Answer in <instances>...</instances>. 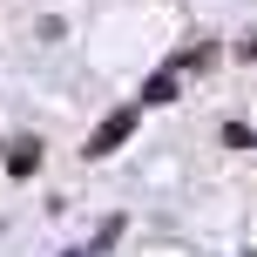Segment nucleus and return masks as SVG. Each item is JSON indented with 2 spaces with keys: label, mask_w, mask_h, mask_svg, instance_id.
Instances as JSON below:
<instances>
[{
  "label": "nucleus",
  "mask_w": 257,
  "mask_h": 257,
  "mask_svg": "<svg viewBox=\"0 0 257 257\" xmlns=\"http://www.w3.org/2000/svg\"><path fill=\"white\" fill-rule=\"evenodd\" d=\"M128 136H136V108H115V115H108V122L88 136V149H81V156H95V163H102V156H115Z\"/></svg>",
  "instance_id": "1"
},
{
  "label": "nucleus",
  "mask_w": 257,
  "mask_h": 257,
  "mask_svg": "<svg viewBox=\"0 0 257 257\" xmlns=\"http://www.w3.org/2000/svg\"><path fill=\"white\" fill-rule=\"evenodd\" d=\"M244 257H257V250H244Z\"/></svg>",
  "instance_id": "4"
},
{
  "label": "nucleus",
  "mask_w": 257,
  "mask_h": 257,
  "mask_svg": "<svg viewBox=\"0 0 257 257\" xmlns=\"http://www.w3.org/2000/svg\"><path fill=\"white\" fill-rule=\"evenodd\" d=\"M7 169H14V176H34V169H41V142L34 136H14L7 142Z\"/></svg>",
  "instance_id": "2"
},
{
  "label": "nucleus",
  "mask_w": 257,
  "mask_h": 257,
  "mask_svg": "<svg viewBox=\"0 0 257 257\" xmlns=\"http://www.w3.org/2000/svg\"><path fill=\"white\" fill-rule=\"evenodd\" d=\"M142 102H149V108L176 102V68H156V75H149V88H142Z\"/></svg>",
  "instance_id": "3"
}]
</instances>
